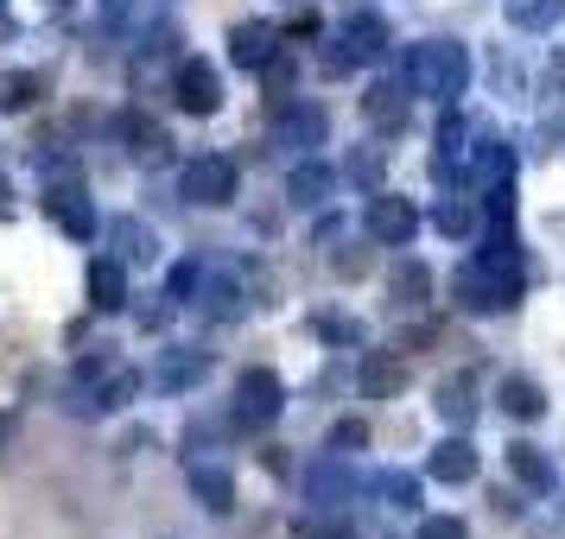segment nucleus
Wrapping results in <instances>:
<instances>
[{"label":"nucleus","instance_id":"obj_36","mask_svg":"<svg viewBox=\"0 0 565 539\" xmlns=\"http://www.w3.org/2000/svg\"><path fill=\"white\" fill-rule=\"evenodd\" d=\"M350 179L375 184V179H382V153H356V159H350Z\"/></svg>","mask_w":565,"mask_h":539},{"label":"nucleus","instance_id":"obj_7","mask_svg":"<svg viewBox=\"0 0 565 539\" xmlns=\"http://www.w3.org/2000/svg\"><path fill=\"white\" fill-rule=\"evenodd\" d=\"M362 229H369V241L407 248L413 235H419V209H413L407 197H394V191H375V197H369V209H362Z\"/></svg>","mask_w":565,"mask_h":539},{"label":"nucleus","instance_id":"obj_11","mask_svg":"<svg viewBox=\"0 0 565 539\" xmlns=\"http://www.w3.org/2000/svg\"><path fill=\"white\" fill-rule=\"evenodd\" d=\"M433 172L438 179H463V172H470V121H463L458 108H451L433 133Z\"/></svg>","mask_w":565,"mask_h":539},{"label":"nucleus","instance_id":"obj_30","mask_svg":"<svg viewBox=\"0 0 565 539\" xmlns=\"http://www.w3.org/2000/svg\"><path fill=\"white\" fill-rule=\"evenodd\" d=\"M198 292H204L210 317H223V324H230V317H242V292H235V280H210V285H198Z\"/></svg>","mask_w":565,"mask_h":539},{"label":"nucleus","instance_id":"obj_3","mask_svg":"<svg viewBox=\"0 0 565 539\" xmlns=\"http://www.w3.org/2000/svg\"><path fill=\"white\" fill-rule=\"evenodd\" d=\"M387 52H394V32H387L382 13H350V20L337 26L331 52H324V71L343 77V71H356V64H382Z\"/></svg>","mask_w":565,"mask_h":539},{"label":"nucleus","instance_id":"obj_10","mask_svg":"<svg viewBox=\"0 0 565 539\" xmlns=\"http://www.w3.org/2000/svg\"><path fill=\"white\" fill-rule=\"evenodd\" d=\"M204 375H210L204 349H166V356L147 368V387H153V394H191Z\"/></svg>","mask_w":565,"mask_h":539},{"label":"nucleus","instance_id":"obj_28","mask_svg":"<svg viewBox=\"0 0 565 539\" xmlns=\"http://www.w3.org/2000/svg\"><path fill=\"white\" fill-rule=\"evenodd\" d=\"M495 400H502L509 419H540V412H546V394H540V381H527V375H509Z\"/></svg>","mask_w":565,"mask_h":539},{"label":"nucleus","instance_id":"obj_31","mask_svg":"<svg viewBox=\"0 0 565 539\" xmlns=\"http://www.w3.org/2000/svg\"><path fill=\"white\" fill-rule=\"evenodd\" d=\"M362 444H369V425H362V419H337L331 425V451L350 457V451H362Z\"/></svg>","mask_w":565,"mask_h":539},{"label":"nucleus","instance_id":"obj_34","mask_svg":"<svg viewBox=\"0 0 565 539\" xmlns=\"http://www.w3.org/2000/svg\"><path fill=\"white\" fill-rule=\"evenodd\" d=\"M318 336H324V343H362V324L356 317H331V311H324V317H318Z\"/></svg>","mask_w":565,"mask_h":539},{"label":"nucleus","instance_id":"obj_23","mask_svg":"<svg viewBox=\"0 0 565 539\" xmlns=\"http://www.w3.org/2000/svg\"><path fill=\"white\" fill-rule=\"evenodd\" d=\"M426 470H433L438 483H470V476H477V444H470V438H445V444H438L433 451V463H426Z\"/></svg>","mask_w":565,"mask_h":539},{"label":"nucleus","instance_id":"obj_19","mask_svg":"<svg viewBox=\"0 0 565 539\" xmlns=\"http://www.w3.org/2000/svg\"><path fill=\"white\" fill-rule=\"evenodd\" d=\"M331 191H337V172L331 165H318V159H299V165L286 172V197H292L299 209H318Z\"/></svg>","mask_w":565,"mask_h":539},{"label":"nucleus","instance_id":"obj_21","mask_svg":"<svg viewBox=\"0 0 565 539\" xmlns=\"http://www.w3.org/2000/svg\"><path fill=\"white\" fill-rule=\"evenodd\" d=\"M89 305L96 311H121L128 305V267H121L115 255L89 260Z\"/></svg>","mask_w":565,"mask_h":539},{"label":"nucleus","instance_id":"obj_16","mask_svg":"<svg viewBox=\"0 0 565 539\" xmlns=\"http://www.w3.org/2000/svg\"><path fill=\"white\" fill-rule=\"evenodd\" d=\"M121 140H128L134 165H166V159H172L166 128H159V121H147V115H121Z\"/></svg>","mask_w":565,"mask_h":539},{"label":"nucleus","instance_id":"obj_9","mask_svg":"<svg viewBox=\"0 0 565 539\" xmlns=\"http://www.w3.org/2000/svg\"><path fill=\"white\" fill-rule=\"evenodd\" d=\"M172 96H179L184 115H216V108H223V77H216V64L184 57L179 77H172Z\"/></svg>","mask_w":565,"mask_h":539},{"label":"nucleus","instance_id":"obj_17","mask_svg":"<svg viewBox=\"0 0 565 539\" xmlns=\"http://www.w3.org/2000/svg\"><path fill=\"white\" fill-rule=\"evenodd\" d=\"M470 184H477V191L514 184V147L509 140H477V147H470Z\"/></svg>","mask_w":565,"mask_h":539},{"label":"nucleus","instance_id":"obj_25","mask_svg":"<svg viewBox=\"0 0 565 539\" xmlns=\"http://www.w3.org/2000/svg\"><path fill=\"white\" fill-rule=\"evenodd\" d=\"M514 32H553L565 20V0H502Z\"/></svg>","mask_w":565,"mask_h":539},{"label":"nucleus","instance_id":"obj_33","mask_svg":"<svg viewBox=\"0 0 565 539\" xmlns=\"http://www.w3.org/2000/svg\"><path fill=\"white\" fill-rule=\"evenodd\" d=\"M39 89H45V77H32V71L26 77H7V96H0V103L7 108H32L39 103Z\"/></svg>","mask_w":565,"mask_h":539},{"label":"nucleus","instance_id":"obj_5","mask_svg":"<svg viewBox=\"0 0 565 539\" xmlns=\"http://www.w3.org/2000/svg\"><path fill=\"white\" fill-rule=\"evenodd\" d=\"M235 184H242V172H235L230 153H198L191 165H184V197L204 204V209L235 204Z\"/></svg>","mask_w":565,"mask_h":539},{"label":"nucleus","instance_id":"obj_27","mask_svg":"<svg viewBox=\"0 0 565 539\" xmlns=\"http://www.w3.org/2000/svg\"><path fill=\"white\" fill-rule=\"evenodd\" d=\"M375 495H382V508H394V514H419V476H413V470H382V476H375Z\"/></svg>","mask_w":565,"mask_h":539},{"label":"nucleus","instance_id":"obj_24","mask_svg":"<svg viewBox=\"0 0 565 539\" xmlns=\"http://www.w3.org/2000/svg\"><path fill=\"white\" fill-rule=\"evenodd\" d=\"M509 470L521 488H534V495H553V457L540 451V444H509Z\"/></svg>","mask_w":565,"mask_h":539},{"label":"nucleus","instance_id":"obj_35","mask_svg":"<svg viewBox=\"0 0 565 539\" xmlns=\"http://www.w3.org/2000/svg\"><path fill=\"white\" fill-rule=\"evenodd\" d=\"M198 285H204V267H198V260L172 267V299H179V305H191V292H198Z\"/></svg>","mask_w":565,"mask_h":539},{"label":"nucleus","instance_id":"obj_22","mask_svg":"<svg viewBox=\"0 0 565 539\" xmlns=\"http://www.w3.org/2000/svg\"><path fill=\"white\" fill-rule=\"evenodd\" d=\"M433 407H438V419H445V425H470V419H477V381H470V375H451V381H438V394H433Z\"/></svg>","mask_w":565,"mask_h":539},{"label":"nucleus","instance_id":"obj_13","mask_svg":"<svg viewBox=\"0 0 565 539\" xmlns=\"http://www.w3.org/2000/svg\"><path fill=\"white\" fill-rule=\"evenodd\" d=\"M230 57L242 71H267V64L280 57V32L267 26V20H248V26L230 32Z\"/></svg>","mask_w":565,"mask_h":539},{"label":"nucleus","instance_id":"obj_32","mask_svg":"<svg viewBox=\"0 0 565 539\" xmlns=\"http://www.w3.org/2000/svg\"><path fill=\"white\" fill-rule=\"evenodd\" d=\"M419 539H470V527H463L458 514H426L419 520Z\"/></svg>","mask_w":565,"mask_h":539},{"label":"nucleus","instance_id":"obj_12","mask_svg":"<svg viewBox=\"0 0 565 539\" xmlns=\"http://www.w3.org/2000/svg\"><path fill=\"white\" fill-rule=\"evenodd\" d=\"M407 387V362L394 356V349H369V356L356 362V394L362 400H394Z\"/></svg>","mask_w":565,"mask_h":539},{"label":"nucleus","instance_id":"obj_15","mask_svg":"<svg viewBox=\"0 0 565 539\" xmlns=\"http://www.w3.org/2000/svg\"><path fill=\"white\" fill-rule=\"evenodd\" d=\"M407 103H413L407 77H401V83L382 77V83H369V96H362V115H369L375 128H407Z\"/></svg>","mask_w":565,"mask_h":539},{"label":"nucleus","instance_id":"obj_4","mask_svg":"<svg viewBox=\"0 0 565 539\" xmlns=\"http://www.w3.org/2000/svg\"><path fill=\"white\" fill-rule=\"evenodd\" d=\"M286 407V387L274 368H248L242 381H235V425H248V432H267Z\"/></svg>","mask_w":565,"mask_h":539},{"label":"nucleus","instance_id":"obj_38","mask_svg":"<svg viewBox=\"0 0 565 539\" xmlns=\"http://www.w3.org/2000/svg\"><path fill=\"white\" fill-rule=\"evenodd\" d=\"M559 133H565V121H559Z\"/></svg>","mask_w":565,"mask_h":539},{"label":"nucleus","instance_id":"obj_29","mask_svg":"<svg viewBox=\"0 0 565 539\" xmlns=\"http://www.w3.org/2000/svg\"><path fill=\"white\" fill-rule=\"evenodd\" d=\"M433 229L438 235H470L477 229V204H470V197H438L433 204Z\"/></svg>","mask_w":565,"mask_h":539},{"label":"nucleus","instance_id":"obj_20","mask_svg":"<svg viewBox=\"0 0 565 539\" xmlns=\"http://www.w3.org/2000/svg\"><path fill=\"white\" fill-rule=\"evenodd\" d=\"M191 488H198V502H204L210 514H230L235 508V476L216 457H204V463L191 457Z\"/></svg>","mask_w":565,"mask_h":539},{"label":"nucleus","instance_id":"obj_26","mask_svg":"<svg viewBox=\"0 0 565 539\" xmlns=\"http://www.w3.org/2000/svg\"><path fill=\"white\" fill-rule=\"evenodd\" d=\"M394 305L401 311H426L433 305V273H426L419 260H401V267H394Z\"/></svg>","mask_w":565,"mask_h":539},{"label":"nucleus","instance_id":"obj_1","mask_svg":"<svg viewBox=\"0 0 565 539\" xmlns=\"http://www.w3.org/2000/svg\"><path fill=\"white\" fill-rule=\"evenodd\" d=\"M521 292H527V267H521V248H514V235H495L489 248L458 267V280H451V299H458L470 317H502V311L521 305Z\"/></svg>","mask_w":565,"mask_h":539},{"label":"nucleus","instance_id":"obj_37","mask_svg":"<svg viewBox=\"0 0 565 539\" xmlns=\"http://www.w3.org/2000/svg\"><path fill=\"white\" fill-rule=\"evenodd\" d=\"M0 216H7V179H0Z\"/></svg>","mask_w":565,"mask_h":539},{"label":"nucleus","instance_id":"obj_18","mask_svg":"<svg viewBox=\"0 0 565 539\" xmlns=\"http://www.w3.org/2000/svg\"><path fill=\"white\" fill-rule=\"evenodd\" d=\"M108 241H115V260H121V267H153L159 260V235L140 229L134 216H115V223H108Z\"/></svg>","mask_w":565,"mask_h":539},{"label":"nucleus","instance_id":"obj_14","mask_svg":"<svg viewBox=\"0 0 565 539\" xmlns=\"http://www.w3.org/2000/svg\"><path fill=\"white\" fill-rule=\"evenodd\" d=\"M306 488H311V502H318V508H350V495H356V476H350L343 451H337V457H324V463H311Z\"/></svg>","mask_w":565,"mask_h":539},{"label":"nucleus","instance_id":"obj_8","mask_svg":"<svg viewBox=\"0 0 565 539\" xmlns=\"http://www.w3.org/2000/svg\"><path fill=\"white\" fill-rule=\"evenodd\" d=\"M45 216H52L71 241H96V197H89L77 179H64V184L45 191Z\"/></svg>","mask_w":565,"mask_h":539},{"label":"nucleus","instance_id":"obj_2","mask_svg":"<svg viewBox=\"0 0 565 539\" xmlns=\"http://www.w3.org/2000/svg\"><path fill=\"white\" fill-rule=\"evenodd\" d=\"M401 77H407L413 96L451 108L463 89H470V45H463V39H419V45H407V57H401Z\"/></svg>","mask_w":565,"mask_h":539},{"label":"nucleus","instance_id":"obj_6","mask_svg":"<svg viewBox=\"0 0 565 539\" xmlns=\"http://www.w3.org/2000/svg\"><path fill=\"white\" fill-rule=\"evenodd\" d=\"M324 133H331V115H324L318 103H280L267 140L286 147V153H311V147H324Z\"/></svg>","mask_w":565,"mask_h":539}]
</instances>
